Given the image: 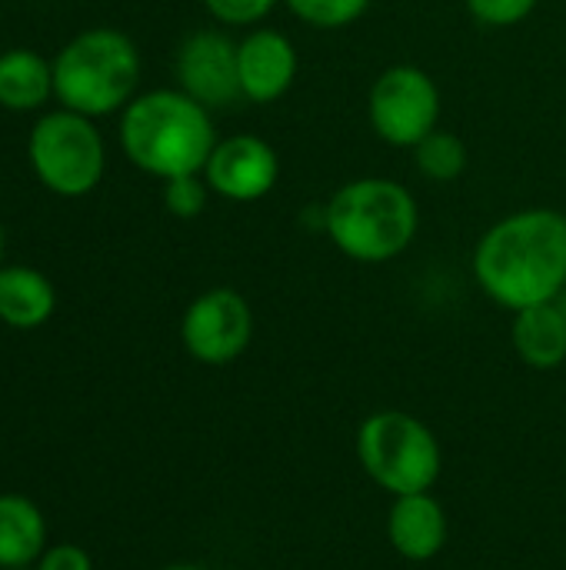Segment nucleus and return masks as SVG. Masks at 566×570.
<instances>
[{"instance_id":"nucleus-10","label":"nucleus","mask_w":566,"mask_h":570,"mask_svg":"<svg viewBox=\"0 0 566 570\" xmlns=\"http://www.w3.org/2000/svg\"><path fill=\"white\" fill-rule=\"evenodd\" d=\"M177 80L207 110L234 107L244 100L237 73V40L224 30H197L177 50Z\"/></svg>"},{"instance_id":"nucleus-14","label":"nucleus","mask_w":566,"mask_h":570,"mask_svg":"<svg viewBox=\"0 0 566 570\" xmlns=\"http://www.w3.org/2000/svg\"><path fill=\"white\" fill-rule=\"evenodd\" d=\"M47 551L43 511L23 494H0V570L30 568Z\"/></svg>"},{"instance_id":"nucleus-20","label":"nucleus","mask_w":566,"mask_h":570,"mask_svg":"<svg viewBox=\"0 0 566 570\" xmlns=\"http://www.w3.org/2000/svg\"><path fill=\"white\" fill-rule=\"evenodd\" d=\"M467 13L487 30H510L534 17L540 0H464Z\"/></svg>"},{"instance_id":"nucleus-19","label":"nucleus","mask_w":566,"mask_h":570,"mask_svg":"<svg viewBox=\"0 0 566 570\" xmlns=\"http://www.w3.org/2000/svg\"><path fill=\"white\" fill-rule=\"evenodd\" d=\"M210 200V187L203 180V174H183L173 180H163V207L167 214L180 217V220H193L207 210Z\"/></svg>"},{"instance_id":"nucleus-24","label":"nucleus","mask_w":566,"mask_h":570,"mask_svg":"<svg viewBox=\"0 0 566 570\" xmlns=\"http://www.w3.org/2000/svg\"><path fill=\"white\" fill-rule=\"evenodd\" d=\"M0 254H3V230H0Z\"/></svg>"},{"instance_id":"nucleus-2","label":"nucleus","mask_w":566,"mask_h":570,"mask_svg":"<svg viewBox=\"0 0 566 570\" xmlns=\"http://www.w3.org/2000/svg\"><path fill=\"white\" fill-rule=\"evenodd\" d=\"M320 227L347 261L390 264L417 240L420 204L400 180L367 174L340 184L327 197Z\"/></svg>"},{"instance_id":"nucleus-8","label":"nucleus","mask_w":566,"mask_h":570,"mask_svg":"<svg viewBox=\"0 0 566 570\" xmlns=\"http://www.w3.org/2000/svg\"><path fill=\"white\" fill-rule=\"evenodd\" d=\"M183 351L207 367L240 361L254 341V311L234 287H210L190 301L180 321Z\"/></svg>"},{"instance_id":"nucleus-17","label":"nucleus","mask_w":566,"mask_h":570,"mask_svg":"<svg viewBox=\"0 0 566 570\" xmlns=\"http://www.w3.org/2000/svg\"><path fill=\"white\" fill-rule=\"evenodd\" d=\"M414 164H417V174L430 184H454L467 174V164H470V154H467V144L437 127L434 134H427L417 147H414Z\"/></svg>"},{"instance_id":"nucleus-22","label":"nucleus","mask_w":566,"mask_h":570,"mask_svg":"<svg viewBox=\"0 0 566 570\" xmlns=\"http://www.w3.org/2000/svg\"><path fill=\"white\" fill-rule=\"evenodd\" d=\"M37 570H93V561L77 544H57V548H47L40 554Z\"/></svg>"},{"instance_id":"nucleus-13","label":"nucleus","mask_w":566,"mask_h":570,"mask_svg":"<svg viewBox=\"0 0 566 570\" xmlns=\"http://www.w3.org/2000/svg\"><path fill=\"white\" fill-rule=\"evenodd\" d=\"M510 344L534 371H557L566 361V311L550 301L524 307L510 321Z\"/></svg>"},{"instance_id":"nucleus-25","label":"nucleus","mask_w":566,"mask_h":570,"mask_svg":"<svg viewBox=\"0 0 566 570\" xmlns=\"http://www.w3.org/2000/svg\"><path fill=\"white\" fill-rule=\"evenodd\" d=\"M20 570H30V568H20Z\"/></svg>"},{"instance_id":"nucleus-9","label":"nucleus","mask_w":566,"mask_h":570,"mask_svg":"<svg viewBox=\"0 0 566 570\" xmlns=\"http://www.w3.org/2000/svg\"><path fill=\"white\" fill-rule=\"evenodd\" d=\"M203 180L210 194L230 204H257L270 197L280 180V154L260 134L220 137L203 167Z\"/></svg>"},{"instance_id":"nucleus-12","label":"nucleus","mask_w":566,"mask_h":570,"mask_svg":"<svg viewBox=\"0 0 566 570\" xmlns=\"http://www.w3.org/2000/svg\"><path fill=\"white\" fill-rule=\"evenodd\" d=\"M447 538H450L447 511L430 491L394 498L387 511V541L404 561L410 564L434 561L447 548Z\"/></svg>"},{"instance_id":"nucleus-11","label":"nucleus","mask_w":566,"mask_h":570,"mask_svg":"<svg viewBox=\"0 0 566 570\" xmlns=\"http://www.w3.org/2000/svg\"><path fill=\"white\" fill-rule=\"evenodd\" d=\"M237 73L247 104H277L297 83L300 53L287 33L260 23L237 40Z\"/></svg>"},{"instance_id":"nucleus-4","label":"nucleus","mask_w":566,"mask_h":570,"mask_svg":"<svg viewBox=\"0 0 566 570\" xmlns=\"http://www.w3.org/2000/svg\"><path fill=\"white\" fill-rule=\"evenodd\" d=\"M140 80V53L120 30L97 27L73 37L53 63V90L63 107L103 117L123 107Z\"/></svg>"},{"instance_id":"nucleus-3","label":"nucleus","mask_w":566,"mask_h":570,"mask_svg":"<svg viewBox=\"0 0 566 570\" xmlns=\"http://www.w3.org/2000/svg\"><path fill=\"white\" fill-rule=\"evenodd\" d=\"M217 127L203 104L177 90H150L127 104L120 120V144L133 167L160 180L183 174H203Z\"/></svg>"},{"instance_id":"nucleus-1","label":"nucleus","mask_w":566,"mask_h":570,"mask_svg":"<svg viewBox=\"0 0 566 570\" xmlns=\"http://www.w3.org/2000/svg\"><path fill=\"white\" fill-rule=\"evenodd\" d=\"M477 287L504 311L560 301L566 291V214L524 207L494 220L470 257Z\"/></svg>"},{"instance_id":"nucleus-16","label":"nucleus","mask_w":566,"mask_h":570,"mask_svg":"<svg viewBox=\"0 0 566 570\" xmlns=\"http://www.w3.org/2000/svg\"><path fill=\"white\" fill-rule=\"evenodd\" d=\"M53 70L33 50L0 53V104L7 110H33L47 100Z\"/></svg>"},{"instance_id":"nucleus-7","label":"nucleus","mask_w":566,"mask_h":570,"mask_svg":"<svg viewBox=\"0 0 566 570\" xmlns=\"http://www.w3.org/2000/svg\"><path fill=\"white\" fill-rule=\"evenodd\" d=\"M30 164L53 194L83 197L103 177V140L90 117L57 110L37 120L30 134Z\"/></svg>"},{"instance_id":"nucleus-5","label":"nucleus","mask_w":566,"mask_h":570,"mask_svg":"<svg viewBox=\"0 0 566 570\" xmlns=\"http://www.w3.org/2000/svg\"><path fill=\"white\" fill-rule=\"evenodd\" d=\"M357 461L364 474L387 494L434 491L444 471L437 434L407 411H374L357 428Z\"/></svg>"},{"instance_id":"nucleus-21","label":"nucleus","mask_w":566,"mask_h":570,"mask_svg":"<svg viewBox=\"0 0 566 570\" xmlns=\"http://www.w3.org/2000/svg\"><path fill=\"white\" fill-rule=\"evenodd\" d=\"M203 7L224 27H260L280 0H203Z\"/></svg>"},{"instance_id":"nucleus-6","label":"nucleus","mask_w":566,"mask_h":570,"mask_svg":"<svg viewBox=\"0 0 566 570\" xmlns=\"http://www.w3.org/2000/svg\"><path fill=\"white\" fill-rule=\"evenodd\" d=\"M444 97L437 80L417 63H394L380 70L367 90V124L387 147L414 150L440 127Z\"/></svg>"},{"instance_id":"nucleus-15","label":"nucleus","mask_w":566,"mask_h":570,"mask_svg":"<svg viewBox=\"0 0 566 570\" xmlns=\"http://www.w3.org/2000/svg\"><path fill=\"white\" fill-rule=\"evenodd\" d=\"M53 287L33 267H0V321L17 331H33L53 314Z\"/></svg>"},{"instance_id":"nucleus-18","label":"nucleus","mask_w":566,"mask_h":570,"mask_svg":"<svg viewBox=\"0 0 566 570\" xmlns=\"http://www.w3.org/2000/svg\"><path fill=\"white\" fill-rule=\"evenodd\" d=\"M290 17L314 30H347L367 17L374 0H280Z\"/></svg>"},{"instance_id":"nucleus-23","label":"nucleus","mask_w":566,"mask_h":570,"mask_svg":"<svg viewBox=\"0 0 566 570\" xmlns=\"http://www.w3.org/2000/svg\"><path fill=\"white\" fill-rule=\"evenodd\" d=\"M160 570H210V568H203V564H170V568H160Z\"/></svg>"}]
</instances>
